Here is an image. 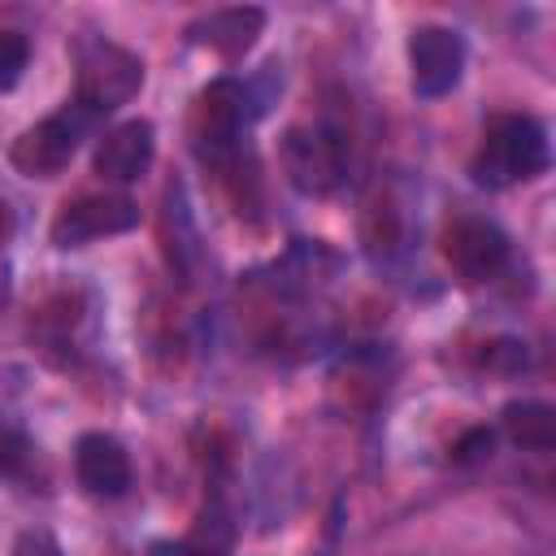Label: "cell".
<instances>
[{"label": "cell", "instance_id": "cell-1", "mask_svg": "<svg viewBox=\"0 0 556 556\" xmlns=\"http://www.w3.org/2000/svg\"><path fill=\"white\" fill-rule=\"evenodd\" d=\"M552 148H547V130L526 117V113H500L486 122L482 143L469 161V174L478 187H513V182H530L547 169Z\"/></svg>", "mask_w": 556, "mask_h": 556}, {"label": "cell", "instance_id": "cell-2", "mask_svg": "<svg viewBox=\"0 0 556 556\" xmlns=\"http://www.w3.org/2000/svg\"><path fill=\"white\" fill-rule=\"evenodd\" d=\"M143 87V61L113 43V39H87L78 48V83H74V104L78 113H113L122 109L135 91Z\"/></svg>", "mask_w": 556, "mask_h": 556}, {"label": "cell", "instance_id": "cell-3", "mask_svg": "<svg viewBox=\"0 0 556 556\" xmlns=\"http://www.w3.org/2000/svg\"><path fill=\"white\" fill-rule=\"evenodd\" d=\"M282 169L300 195H330L348 169V143L334 126H291L282 135Z\"/></svg>", "mask_w": 556, "mask_h": 556}, {"label": "cell", "instance_id": "cell-4", "mask_svg": "<svg viewBox=\"0 0 556 556\" xmlns=\"http://www.w3.org/2000/svg\"><path fill=\"white\" fill-rule=\"evenodd\" d=\"M139 226V204L130 195H78L70 204H61V213L52 217V243L56 248H83L91 239H109V235H126Z\"/></svg>", "mask_w": 556, "mask_h": 556}, {"label": "cell", "instance_id": "cell-5", "mask_svg": "<svg viewBox=\"0 0 556 556\" xmlns=\"http://www.w3.org/2000/svg\"><path fill=\"white\" fill-rule=\"evenodd\" d=\"M252 117V91L239 78H213L191 109V135L204 156H222Z\"/></svg>", "mask_w": 556, "mask_h": 556}, {"label": "cell", "instance_id": "cell-6", "mask_svg": "<svg viewBox=\"0 0 556 556\" xmlns=\"http://www.w3.org/2000/svg\"><path fill=\"white\" fill-rule=\"evenodd\" d=\"M83 117H87V113H78V117L52 113V117L26 126V130L13 139V148H9L13 169L26 174V178H56V174L74 161V152H78Z\"/></svg>", "mask_w": 556, "mask_h": 556}, {"label": "cell", "instance_id": "cell-7", "mask_svg": "<svg viewBox=\"0 0 556 556\" xmlns=\"http://www.w3.org/2000/svg\"><path fill=\"white\" fill-rule=\"evenodd\" d=\"M465 70V39L452 26H417L408 35V74H413V91L434 100L447 96L460 83Z\"/></svg>", "mask_w": 556, "mask_h": 556}, {"label": "cell", "instance_id": "cell-8", "mask_svg": "<svg viewBox=\"0 0 556 556\" xmlns=\"http://www.w3.org/2000/svg\"><path fill=\"white\" fill-rule=\"evenodd\" d=\"M443 256L465 282H486L508 265V235L486 217H460L443 230Z\"/></svg>", "mask_w": 556, "mask_h": 556}, {"label": "cell", "instance_id": "cell-9", "mask_svg": "<svg viewBox=\"0 0 556 556\" xmlns=\"http://www.w3.org/2000/svg\"><path fill=\"white\" fill-rule=\"evenodd\" d=\"M74 478L96 500H117L130 491V456L113 434H83L74 443Z\"/></svg>", "mask_w": 556, "mask_h": 556}, {"label": "cell", "instance_id": "cell-10", "mask_svg": "<svg viewBox=\"0 0 556 556\" xmlns=\"http://www.w3.org/2000/svg\"><path fill=\"white\" fill-rule=\"evenodd\" d=\"M152 152H156V130H152V122L135 117V122H122L100 135L91 165L109 182H135L152 165Z\"/></svg>", "mask_w": 556, "mask_h": 556}, {"label": "cell", "instance_id": "cell-11", "mask_svg": "<svg viewBox=\"0 0 556 556\" xmlns=\"http://www.w3.org/2000/svg\"><path fill=\"white\" fill-rule=\"evenodd\" d=\"M265 30V13L256 4H230V9H213V13H200L191 26H187V39L195 48H208L217 56H243Z\"/></svg>", "mask_w": 556, "mask_h": 556}, {"label": "cell", "instance_id": "cell-12", "mask_svg": "<svg viewBox=\"0 0 556 556\" xmlns=\"http://www.w3.org/2000/svg\"><path fill=\"white\" fill-rule=\"evenodd\" d=\"M361 243L374 261H391L404 248V204L391 191H374L361 213Z\"/></svg>", "mask_w": 556, "mask_h": 556}, {"label": "cell", "instance_id": "cell-13", "mask_svg": "<svg viewBox=\"0 0 556 556\" xmlns=\"http://www.w3.org/2000/svg\"><path fill=\"white\" fill-rule=\"evenodd\" d=\"M500 421H504V434L517 447H530V452H552L556 447V408L543 404V400H513V404H504Z\"/></svg>", "mask_w": 556, "mask_h": 556}, {"label": "cell", "instance_id": "cell-14", "mask_svg": "<svg viewBox=\"0 0 556 556\" xmlns=\"http://www.w3.org/2000/svg\"><path fill=\"white\" fill-rule=\"evenodd\" d=\"M26 61H30V39L22 30H0V96L17 87Z\"/></svg>", "mask_w": 556, "mask_h": 556}, {"label": "cell", "instance_id": "cell-15", "mask_svg": "<svg viewBox=\"0 0 556 556\" xmlns=\"http://www.w3.org/2000/svg\"><path fill=\"white\" fill-rule=\"evenodd\" d=\"M26 460H30V443H26V434H22L17 426L0 421V478L22 473V469H26Z\"/></svg>", "mask_w": 556, "mask_h": 556}, {"label": "cell", "instance_id": "cell-16", "mask_svg": "<svg viewBox=\"0 0 556 556\" xmlns=\"http://www.w3.org/2000/svg\"><path fill=\"white\" fill-rule=\"evenodd\" d=\"M482 365L491 374H517V369H526V343L521 339H495V343H486Z\"/></svg>", "mask_w": 556, "mask_h": 556}, {"label": "cell", "instance_id": "cell-17", "mask_svg": "<svg viewBox=\"0 0 556 556\" xmlns=\"http://www.w3.org/2000/svg\"><path fill=\"white\" fill-rule=\"evenodd\" d=\"M491 447H495V434H491L486 426H473V430H465V434L452 443V460L469 465V460H482V456H491Z\"/></svg>", "mask_w": 556, "mask_h": 556}, {"label": "cell", "instance_id": "cell-18", "mask_svg": "<svg viewBox=\"0 0 556 556\" xmlns=\"http://www.w3.org/2000/svg\"><path fill=\"white\" fill-rule=\"evenodd\" d=\"M13 556H65V552L48 530H22L13 543Z\"/></svg>", "mask_w": 556, "mask_h": 556}, {"label": "cell", "instance_id": "cell-19", "mask_svg": "<svg viewBox=\"0 0 556 556\" xmlns=\"http://www.w3.org/2000/svg\"><path fill=\"white\" fill-rule=\"evenodd\" d=\"M148 556H217V552L200 547L195 539H165V543H152Z\"/></svg>", "mask_w": 556, "mask_h": 556}, {"label": "cell", "instance_id": "cell-20", "mask_svg": "<svg viewBox=\"0 0 556 556\" xmlns=\"http://www.w3.org/2000/svg\"><path fill=\"white\" fill-rule=\"evenodd\" d=\"M9 235H13V213H9V204L0 200V248L9 243Z\"/></svg>", "mask_w": 556, "mask_h": 556}]
</instances>
